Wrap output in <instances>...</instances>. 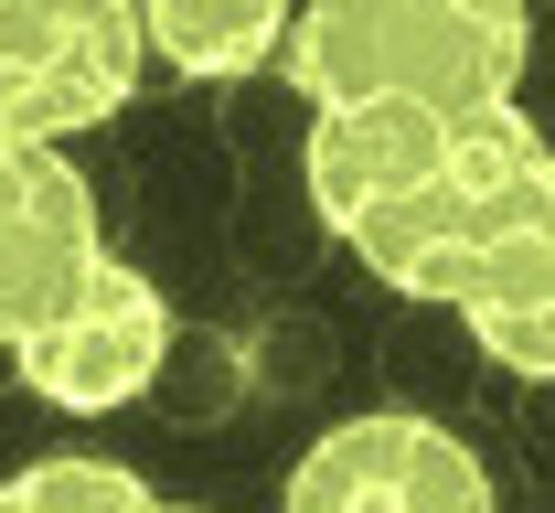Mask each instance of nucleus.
Masks as SVG:
<instances>
[{
  "mask_svg": "<svg viewBox=\"0 0 555 513\" xmlns=\"http://www.w3.org/2000/svg\"><path fill=\"white\" fill-rule=\"evenodd\" d=\"M534 22L524 0H299L278 65L310 107L332 97H427V107H502L524 86Z\"/></svg>",
  "mask_w": 555,
  "mask_h": 513,
  "instance_id": "f257e3e1",
  "label": "nucleus"
},
{
  "mask_svg": "<svg viewBox=\"0 0 555 513\" xmlns=\"http://www.w3.org/2000/svg\"><path fill=\"white\" fill-rule=\"evenodd\" d=\"M534 171H545V140L524 129V107H513V97H502V107H460V140H449V161L416 182L406 204H385L374 225H352L343 246L374 268V279H385V290L460 310L470 268L491 257V235L524 215Z\"/></svg>",
  "mask_w": 555,
  "mask_h": 513,
  "instance_id": "f03ea898",
  "label": "nucleus"
},
{
  "mask_svg": "<svg viewBox=\"0 0 555 513\" xmlns=\"http://www.w3.org/2000/svg\"><path fill=\"white\" fill-rule=\"evenodd\" d=\"M139 0H0V140H75L139 97Z\"/></svg>",
  "mask_w": 555,
  "mask_h": 513,
  "instance_id": "7ed1b4c3",
  "label": "nucleus"
},
{
  "mask_svg": "<svg viewBox=\"0 0 555 513\" xmlns=\"http://www.w3.org/2000/svg\"><path fill=\"white\" fill-rule=\"evenodd\" d=\"M11 364H22V385L43 407H65V418H118L171 364V299L150 290L118 246H96L86 279L11 343Z\"/></svg>",
  "mask_w": 555,
  "mask_h": 513,
  "instance_id": "20e7f679",
  "label": "nucleus"
},
{
  "mask_svg": "<svg viewBox=\"0 0 555 513\" xmlns=\"http://www.w3.org/2000/svg\"><path fill=\"white\" fill-rule=\"evenodd\" d=\"M278 513H502V503L460 428H438L416 407H363L288 460Z\"/></svg>",
  "mask_w": 555,
  "mask_h": 513,
  "instance_id": "39448f33",
  "label": "nucleus"
},
{
  "mask_svg": "<svg viewBox=\"0 0 555 513\" xmlns=\"http://www.w3.org/2000/svg\"><path fill=\"white\" fill-rule=\"evenodd\" d=\"M449 140H460V107H427V97H332V107H310V150H299L310 215L332 235L374 225L449 161Z\"/></svg>",
  "mask_w": 555,
  "mask_h": 513,
  "instance_id": "423d86ee",
  "label": "nucleus"
},
{
  "mask_svg": "<svg viewBox=\"0 0 555 513\" xmlns=\"http://www.w3.org/2000/svg\"><path fill=\"white\" fill-rule=\"evenodd\" d=\"M107 246L96 182L65 161V140H0V343H22Z\"/></svg>",
  "mask_w": 555,
  "mask_h": 513,
  "instance_id": "0eeeda50",
  "label": "nucleus"
},
{
  "mask_svg": "<svg viewBox=\"0 0 555 513\" xmlns=\"http://www.w3.org/2000/svg\"><path fill=\"white\" fill-rule=\"evenodd\" d=\"M460 321H470V343L502 374L555 385V150H545V171H534V193H524V215L502 225L491 257L470 268Z\"/></svg>",
  "mask_w": 555,
  "mask_h": 513,
  "instance_id": "6e6552de",
  "label": "nucleus"
},
{
  "mask_svg": "<svg viewBox=\"0 0 555 513\" xmlns=\"http://www.w3.org/2000/svg\"><path fill=\"white\" fill-rule=\"evenodd\" d=\"M288 22H299V0H139V43L171 75H204V86L268 75Z\"/></svg>",
  "mask_w": 555,
  "mask_h": 513,
  "instance_id": "1a4fd4ad",
  "label": "nucleus"
},
{
  "mask_svg": "<svg viewBox=\"0 0 555 513\" xmlns=\"http://www.w3.org/2000/svg\"><path fill=\"white\" fill-rule=\"evenodd\" d=\"M150 503L160 492L139 471H118V460H96V449H54V460L0 482V513H150Z\"/></svg>",
  "mask_w": 555,
  "mask_h": 513,
  "instance_id": "9d476101",
  "label": "nucleus"
},
{
  "mask_svg": "<svg viewBox=\"0 0 555 513\" xmlns=\"http://www.w3.org/2000/svg\"><path fill=\"white\" fill-rule=\"evenodd\" d=\"M150 513H204V503H150Z\"/></svg>",
  "mask_w": 555,
  "mask_h": 513,
  "instance_id": "9b49d317",
  "label": "nucleus"
}]
</instances>
